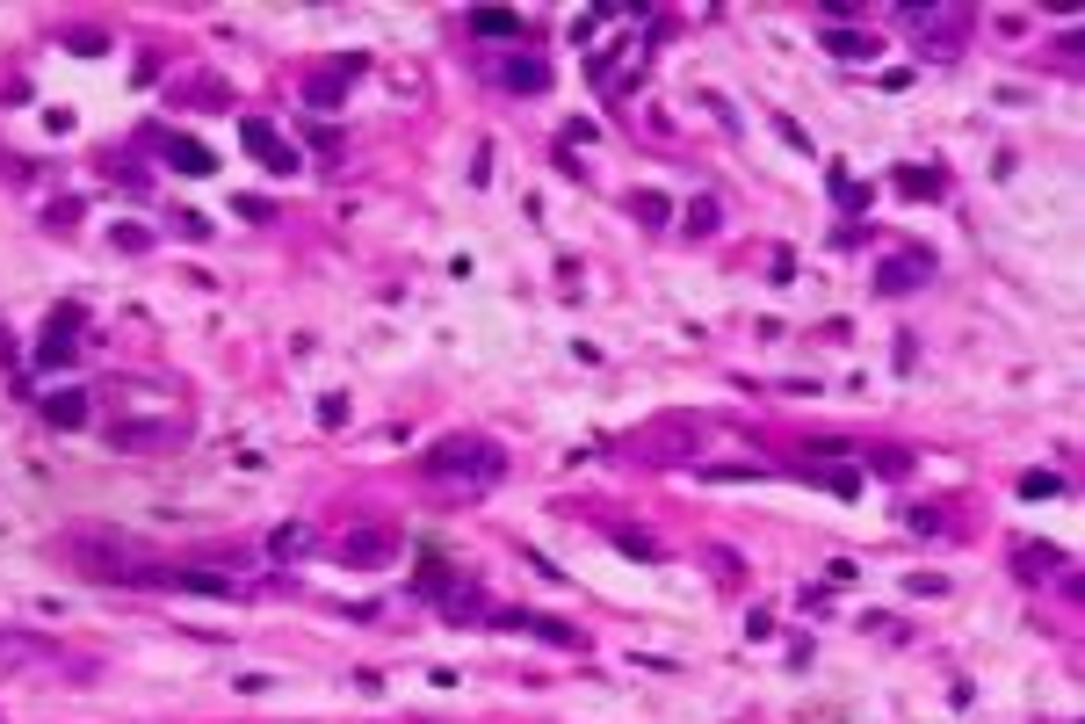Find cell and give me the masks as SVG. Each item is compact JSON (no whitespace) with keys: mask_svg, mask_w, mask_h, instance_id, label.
I'll use <instances>...</instances> for the list:
<instances>
[{"mask_svg":"<svg viewBox=\"0 0 1085 724\" xmlns=\"http://www.w3.org/2000/svg\"><path fill=\"white\" fill-rule=\"evenodd\" d=\"M427 471L434 478H463V493H485V486H500V478H507V457L485 435H449V442L427 449Z\"/></svg>","mask_w":1085,"mask_h":724,"instance_id":"obj_1","label":"cell"},{"mask_svg":"<svg viewBox=\"0 0 1085 724\" xmlns=\"http://www.w3.org/2000/svg\"><path fill=\"white\" fill-rule=\"evenodd\" d=\"M391 551H398V543H391V529H348V536L333 543V558L348 565V572H384V565H391Z\"/></svg>","mask_w":1085,"mask_h":724,"instance_id":"obj_2","label":"cell"},{"mask_svg":"<svg viewBox=\"0 0 1085 724\" xmlns=\"http://www.w3.org/2000/svg\"><path fill=\"white\" fill-rule=\"evenodd\" d=\"M239 138H246V153H254L261 167H275V174H290V167H297V153H290L283 138H275V124H261V116H246Z\"/></svg>","mask_w":1085,"mask_h":724,"instance_id":"obj_3","label":"cell"},{"mask_svg":"<svg viewBox=\"0 0 1085 724\" xmlns=\"http://www.w3.org/2000/svg\"><path fill=\"white\" fill-rule=\"evenodd\" d=\"M145 138H152V153H160L174 174H210L217 167V153H203L196 138H160V131H145Z\"/></svg>","mask_w":1085,"mask_h":724,"instance_id":"obj_4","label":"cell"},{"mask_svg":"<svg viewBox=\"0 0 1085 724\" xmlns=\"http://www.w3.org/2000/svg\"><path fill=\"white\" fill-rule=\"evenodd\" d=\"M80 319H87L80 305H58V312H51V326H44L37 362H66V355H73V341H80Z\"/></svg>","mask_w":1085,"mask_h":724,"instance_id":"obj_5","label":"cell"},{"mask_svg":"<svg viewBox=\"0 0 1085 724\" xmlns=\"http://www.w3.org/2000/svg\"><path fill=\"white\" fill-rule=\"evenodd\" d=\"M926 283V254H890L883 268H876V290L883 297H905V290H919Z\"/></svg>","mask_w":1085,"mask_h":724,"instance_id":"obj_6","label":"cell"},{"mask_svg":"<svg viewBox=\"0 0 1085 724\" xmlns=\"http://www.w3.org/2000/svg\"><path fill=\"white\" fill-rule=\"evenodd\" d=\"M500 87H507V95H543L550 73H543V58H507V66H500Z\"/></svg>","mask_w":1085,"mask_h":724,"instance_id":"obj_7","label":"cell"},{"mask_svg":"<svg viewBox=\"0 0 1085 724\" xmlns=\"http://www.w3.org/2000/svg\"><path fill=\"white\" fill-rule=\"evenodd\" d=\"M463 29L500 44V37H521V15H514V8H471V15H463Z\"/></svg>","mask_w":1085,"mask_h":724,"instance_id":"obj_8","label":"cell"},{"mask_svg":"<svg viewBox=\"0 0 1085 724\" xmlns=\"http://www.w3.org/2000/svg\"><path fill=\"white\" fill-rule=\"evenodd\" d=\"M825 51L832 58H876L883 44H876V29H825Z\"/></svg>","mask_w":1085,"mask_h":724,"instance_id":"obj_9","label":"cell"},{"mask_svg":"<svg viewBox=\"0 0 1085 724\" xmlns=\"http://www.w3.org/2000/svg\"><path fill=\"white\" fill-rule=\"evenodd\" d=\"M44 413H51V428H87V413H95V406H87V391H51Z\"/></svg>","mask_w":1085,"mask_h":724,"instance_id":"obj_10","label":"cell"},{"mask_svg":"<svg viewBox=\"0 0 1085 724\" xmlns=\"http://www.w3.org/2000/svg\"><path fill=\"white\" fill-rule=\"evenodd\" d=\"M304 551H312V529H304V522H283V529L268 536V558H283V565H297Z\"/></svg>","mask_w":1085,"mask_h":724,"instance_id":"obj_11","label":"cell"},{"mask_svg":"<svg viewBox=\"0 0 1085 724\" xmlns=\"http://www.w3.org/2000/svg\"><path fill=\"white\" fill-rule=\"evenodd\" d=\"M348 73H355V66H333V73H312V80H304V102H312V109H333L340 95H348V87H340V80H348Z\"/></svg>","mask_w":1085,"mask_h":724,"instance_id":"obj_12","label":"cell"},{"mask_svg":"<svg viewBox=\"0 0 1085 724\" xmlns=\"http://www.w3.org/2000/svg\"><path fill=\"white\" fill-rule=\"evenodd\" d=\"M449 587H456L449 558H442V551H427V558H420V594H449Z\"/></svg>","mask_w":1085,"mask_h":724,"instance_id":"obj_13","label":"cell"},{"mask_svg":"<svg viewBox=\"0 0 1085 724\" xmlns=\"http://www.w3.org/2000/svg\"><path fill=\"white\" fill-rule=\"evenodd\" d=\"M630 218H637V225H666V196H659V189H637V196H630Z\"/></svg>","mask_w":1085,"mask_h":724,"instance_id":"obj_14","label":"cell"},{"mask_svg":"<svg viewBox=\"0 0 1085 724\" xmlns=\"http://www.w3.org/2000/svg\"><path fill=\"white\" fill-rule=\"evenodd\" d=\"M1020 493H1028V500H1057L1064 478H1057V471H1028V478H1020Z\"/></svg>","mask_w":1085,"mask_h":724,"instance_id":"obj_15","label":"cell"},{"mask_svg":"<svg viewBox=\"0 0 1085 724\" xmlns=\"http://www.w3.org/2000/svg\"><path fill=\"white\" fill-rule=\"evenodd\" d=\"M811 486H825V493L854 500V493H861V478H854V471H811Z\"/></svg>","mask_w":1085,"mask_h":724,"instance_id":"obj_16","label":"cell"},{"mask_svg":"<svg viewBox=\"0 0 1085 724\" xmlns=\"http://www.w3.org/2000/svg\"><path fill=\"white\" fill-rule=\"evenodd\" d=\"M890 181H897V189H905V196H934V174H926V167H897Z\"/></svg>","mask_w":1085,"mask_h":724,"instance_id":"obj_17","label":"cell"},{"mask_svg":"<svg viewBox=\"0 0 1085 724\" xmlns=\"http://www.w3.org/2000/svg\"><path fill=\"white\" fill-rule=\"evenodd\" d=\"M688 232H695V239H709V232H717V203H709V196H695V210H688Z\"/></svg>","mask_w":1085,"mask_h":724,"instance_id":"obj_18","label":"cell"},{"mask_svg":"<svg viewBox=\"0 0 1085 724\" xmlns=\"http://www.w3.org/2000/svg\"><path fill=\"white\" fill-rule=\"evenodd\" d=\"M1020 572H1057V543H1028V558H1020Z\"/></svg>","mask_w":1085,"mask_h":724,"instance_id":"obj_19","label":"cell"},{"mask_svg":"<svg viewBox=\"0 0 1085 724\" xmlns=\"http://www.w3.org/2000/svg\"><path fill=\"white\" fill-rule=\"evenodd\" d=\"M109 239H116V247H123V254H145V247H152V232H145V225H116Z\"/></svg>","mask_w":1085,"mask_h":724,"instance_id":"obj_20","label":"cell"},{"mask_svg":"<svg viewBox=\"0 0 1085 724\" xmlns=\"http://www.w3.org/2000/svg\"><path fill=\"white\" fill-rule=\"evenodd\" d=\"M702 478H767V464H760V457H753V464H709Z\"/></svg>","mask_w":1085,"mask_h":724,"instance_id":"obj_21","label":"cell"},{"mask_svg":"<svg viewBox=\"0 0 1085 724\" xmlns=\"http://www.w3.org/2000/svg\"><path fill=\"white\" fill-rule=\"evenodd\" d=\"M319 420H326V428H340V420H348V399H340V391H326V399H319Z\"/></svg>","mask_w":1085,"mask_h":724,"instance_id":"obj_22","label":"cell"}]
</instances>
